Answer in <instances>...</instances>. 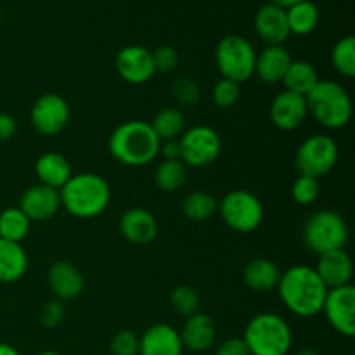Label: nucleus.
Here are the masks:
<instances>
[{"label": "nucleus", "mask_w": 355, "mask_h": 355, "mask_svg": "<svg viewBox=\"0 0 355 355\" xmlns=\"http://www.w3.org/2000/svg\"><path fill=\"white\" fill-rule=\"evenodd\" d=\"M277 293L291 314L298 318H314L321 314L328 288L314 267L293 266L286 272H281Z\"/></svg>", "instance_id": "obj_1"}, {"label": "nucleus", "mask_w": 355, "mask_h": 355, "mask_svg": "<svg viewBox=\"0 0 355 355\" xmlns=\"http://www.w3.org/2000/svg\"><path fill=\"white\" fill-rule=\"evenodd\" d=\"M107 148L111 156L121 165L144 166L158 156L159 139L148 121L130 120L114 128Z\"/></svg>", "instance_id": "obj_2"}, {"label": "nucleus", "mask_w": 355, "mask_h": 355, "mask_svg": "<svg viewBox=\"0 0 355 355\" xmlns=\"http://www.w3.org/2000/svg\"><path fill=\"white\" fill-rule=\"evenodd\" d=\"M61 207L76 218L99 217L111 200L110 184L104 177L92 172L71 175L59 189Z\"/></svg>", "instance_id": "obj_3"}, {"label": "nucleus", "mask_w": 355, "mask_h": 355, "mask_svg": "<svg viewBox=\"0 0 355 355\" xmlns=\"http://www.w3.org/2000/svg\"><path fill=\"white\" fill-rule=\"evenodd\" d=\"M307 111L321 127L338 130L352 118V101L349 92L333 80H319L318 85L305 96Z\"/></svg>", "instance_id": "obj_4"}, {"label": "nucleus", "mask_w": 355, "mask_h": 355, "mask_svg": "<svg viewBox=\"0 0 355 355\" xmlns=\"http://www.w3.org/2000/svg\"><path fill=\"white\" fill-rule=\"evenodd\" d=\"M243 340L252 355H288L293 345V333L279 314L262 312L250 319Z\"/></svg>", "instance_id": "obj_5"}, {"label": "nucleus", "mask_w": 355, "mask_h": 355, "mask_svg": "<svg viewBox=\"0 0 355 355\" xmlns=\"http://www.w3.org/2000/svg\"><path fill=\"white\" fill-rule=\"evenodd\" d=\"M349 241V225L345 218L333 210H319L304 225V243L311 252L322 253L342 250Z\"/></svg>", "instance_id": "obj_6"}, {"label": "nucleus", "mask_w": 355, "mask_h": 355, "mask_svg": "<svg viewBox=\"0 0 355 355\" xmlns=\"http://www.w3.org/2000/svg\"><path fill=\"white\" fill-rule=\"evenodd\" d=\"M215 61L222 78L232 80L241 85L255 75L257 51L252 42L241 35H227L218 42Z\"/></svg>", "instance_id": "obj_7"}, {"label": "nucleus", "mask_w": 355, "mask_h": 355, "mask_svg": "<svg viewBox=\"0 0 355 355\" xmlns=\"http://www.w3.org/2000/svg\"><path fill=\"white\" fill-rule=\"evenodd\" d=\"M222 220L232 231L248 234L260 227L263 220L262 201L246 189L229 191L218 203Z\"/></svg>", "instance_id": "obj_8"}, {"label": "nucleus", "mask_w": 355, "mask_h": 355, "mask_svg": "<svg viewBox=\"0 0 355 355\" xmlns=\"http://www.w3.org/2000/svg\"><path fill=\"white\" fill-rule=\"evenodd\" d=\"M338 162V144L326 134H315L305 139L295 153L298 175L319 179L328 175Z\"/></svg>", "instance_id": "obj_9"}, {"label": "nucleus", "mask_w": 355, "mask_h": 355, "mask_svg": "<svg viewBox=\"0 0 355 355\" xmlns=\"http://www.w3.org/2000/svg\"><path fill=\"white\" fill-rule=\"evenodd\" d=\"M180 144V159L184 165L191 168H203L217 162L220 156L222 142L217 130L207 125H196L179 137Z\"/></svg>", "instance_id": "obj_10"}, {"label": "nucleus", "mask_w": 355, "mask_h": 355, "mask_svg": "<svg viewBox=\"0 0 355 355\" xmlns=\"http://www.w3.org/2000/svg\"><path fill=\"white\" fill-rule=\"evenodd\" d=\"M31 127L44 137H54L69 121V104L59 94H44L33 103L30 111Z\"/></svg>", "instance_id": "obj_11"}, {"label": "nucleus", "mask_w": 355, "mask_h": 355, "mask_svg": "<svg viewBox=\"0 0 355 355\" xmlns=\"http://www.w3.org/2000/svg\"><path fill=\"white\" fill-rule=\"evenodd\" d=\"M331 328L342 336H355V288L354 284L328 290L322 311Z\"/></svg>", "instance_id": "obj_12"}, {"label": "nucleus", "mask_w": 355, "mask_h": 355, "mask_svg": "<svg viewBox=\"0 0 355 355\" xmlns=\"http://www.w3.org/2000/svg\"><path fill=\"white\" fill-rule=\"evenodd\" d=\"M118 75L132 85H142L155 76L153 54L142 45H127L121 49L114 59Z\"/></svg>", "instance_id": "obj_13"}, {"label": "nucleus", "mask_w": 355, "mask_h": 355, "mask_svg": "<svg viewBox=\"0 0 355 355\" xmlns=\"http://www.w3.org/2000/svg\"><path fill=\"white\" fill-rule=\"evenodd\" d=\"M59 208H61V196L54 187L35 184L21 194L19 210L30 218V222L51 220Z\"/></svg>", "instance_id": "obj_14"}, {"label": "nucleus", "mask_w": 355, "mask_h": 355, "mask_svg": "<svg viewBox=\"0 0 355 355\" xmlns=\"http://www.w3.org/2000/svg\"><path fill=\"white\" fill-rule=\"evenodd\" d=\"M309 114L307 111V101L304 96L290 92V90H283L277 94L270 103L269 116L274 127L279 130L291 132L295 128L300 127L304 123L305 116Z\"/></svg>", "instance_id": "obj_15"}, {"label": "nucleus", "mask_w": 355, "mask_h": 355, "mask_svg": "<svg viewBox=\"0 0 355 355\" xmlns=\"http://www.w3.org/2000/svg\"><path fill=\"white\" fill-rule=\"evenodd\" d=\"M255 33L266 45H284L290 38V26H288L286 9L277 7L274 3H263L255 14Z\"/></svg>", "instance_id": "obj_16"}, {"label": "nucleus", "mask_w": 355, "mask_h": 355, "mask_svg": "<svg viewBox=\"0 0 355 355\" xmlns=\"http://www.w3.org/2000/svg\"><path fill=\"white\" fill-rule=\"evenodd\" d=\"M179 331L166 322L153 324L139 338V355H182Z\"/></svg>", "instance_id": "obj_17"}, {"label": "nucleus", "mask_w": 355, "mask_h": 355, "mask_svg": "<svg viewBox=\"0 0 355 355\" xmlns=\"http://www.w3.org/2000/svg\"><path fill=\"white\" fill-rule=\"evenodd\" d=\"M314 269L328 290L352 284L354 263L343 248L319 255V262Z\"/></svg>", "instance_id": "obj_18"}, {"label": "nucleus", "mask_w": 355, "mask_h": 355, "mask_svg": "<svg viewBox=\"0 0 355 355\" xmlns=\"http://www.w3.org/2000/svg\"><path fill=\"white\" fill-rule=\"evenodd\" d=\"M49 286L55 298L61 302L73 300L78 297L85 288V279L83 274L76 266H73L68 260H58L51 266L47 272Z\"/></svg>", "instance_id": "obj_19"}, {"label": "nucleus", "mask_w": 355, "mask_h": 355, "mask_svg": "<svg viewBox=\"0 0 355 355\" xmlns=\"http://www.w3.org/2000/svg\"><path fill=\"white\" fill-rule=\"evenodd\" d=\"M120 232L134 245H148L158 236V222L146 208H128L120 218Z\"/></svg>", "instance_id": "obj_20"}, {"label": "nucleus", "mask_w": 355, "mask_h": 355, "mask_svg": "<svg viewBox=\"0 0 355 355\" xmlns=\"http://www.w3.org/2000/svg\"><path fill=\"white\" fill-rule=\"evenodd\" d=\"M179 335L184 349L191 350V352H205V350L211 349L217 340V326L210 315L196 312L187 318Z\"/></svg>", "instance_id": "obj_21"}, {"label": "nucleus", "mask_w": 355, "mask_h": 355, "mask_svg": "<svg viewBox=\"0 0 355 355\" xmlns=\"http://www.w3.org/2000/svg\"><path fill=\"white\" fill-rule=\"evenodd\" d=\"M291 54L284 45H266V49L257 54L255 75L267 85L283 82L288 68L291 64Z\"/></svg>", "instance_id": "obj_22"}, {"label": "nucleus", "mask_w": 355, "mask_h": 355, "mask_svg": "<svg viewBox=\"0 0 355 355\" xmlns=\"http://www.w3.org/2000/svg\"><path fill=\"white\" fill-rule=\"evenodd\" d=\"M281 279V270L272 260L269 259H253L246 263L243 270V281L246 286L257 293H269L277 288Z\"/></svg>", "instance_id": "obj_23"}, {"label": "nucleus", "mask_w": 355, "mask_h": 355, "mask_svg": "<svg viewBox=\"0 0 355 355\" xmlns=\"http://www.w3.org/2000/svg\"><path fill=\"white\" fill-rule=\"evenodd\" d=\"M35 173L38 177V184L61 189L69 179H71V165L68 159L59 153H45L37 159Z\"/></svg>", "instance_id": "obj_24"}, {"label": "nucleus", "mask_w": 355, "mask_h": 355, "mask_svg": "<svg viewBox=\"0 0 355 355\" xmlns=\"http://www.w3.org/2000/svg\"><path fill=\"white\" fill-rule=\"evenodd\" d=\"M26 270L28 255L23 246L0 238V283H16Z\"/></svg>", "instance_id": "obj_25"}, {"label": "nucleus", "mask_w": 355, "mask_h": 355, "mask_svg": "<svg viewBox=\"0 0 355 355\" xmlns=\"http://www.w3.org/2000/svg\"><path fill=\"white\" fill-rule=\"evenodd\" d=\"M318 69L314 64L309 61H291L290 68H288L286 75L283 78L284 90L298 94V96H307L312 89L319 83Z\"/></svg>", "instance_id": "obj_26"}, {"label": "nucleus", "mask_w": 355, "mask_h": 355, "mask_svg": "<svg viewBox=\"0 0 355 355\" xmlns=\"http://www.w3.org/2000/svg\"><path fill=\"white\" fill-rule=\"evenodd\" d=\"M286 17L291 35L307 37V35H311L318 28L319 9L311 0H302V2L288 7Z\"/></svg>", "instance_id": "obj_27"}, {"label": "nucleus", "mask_w": 355, "mask_h": 355, "mask_svg": "<svg viewBox=\"0 0 355 355\" xmlns=\"http://www.w3.org/2000/svg\"><path fill=\"white\" fill-rule=\"evenodd\" d=\"M149 125H151L153 132L159 139V142L170 141V139H179L184 134V130H186V116L180 110L170 106L158 111Z\"/></svg>", "instance_id": "obj_28"}, {"label": "nucleus", "mask_w": 355, "mask_h": 355, "mask_svg": "<svg viewBox=\"0 0 355 355\" xmlns=\"http://www.w3.org/2000/svg\"><path fill=\"white\" fill-rule=\"evenodd\" d=\"M155 184L163 193H175L186 184L187 166L182 159H163L155 170Z\"/></svg>", "instance_id": "obj_29"}, {"label": "nucleus", "mask_w": 355, "mask_h": 355, "mask_svg": "<svg viewBox=\"0 0 355 355\" xmlns=\"http://www.w3.org/2000/svg\"><path fill=\"white\" fill-rule=\"evenodd\" d=\"M218 211V201L207 191H194L182 201V214L191 222H207Z\"/></svg>", "instance_id": "obj_30"}, {"label": "nucleus", "mask_w": 355, "mask_h": 355, "mask_svg": "<svg viewBox=\"0 0 355 355\" xmlns=\"http://www.w3.org/2000/svg\"><path fill=\"white\" fill-rule=\"evenodd\" d=\"M30 218L19 210V207H10L0 211V238L12 243H21L30 232Z\"/></svg>", "instance_id": "obj_31"}, {"label": "nucleus", "mask_w": 355, "mask_h": 355, "mask_svg": "<svg viewBox=\"0 0 355 355\" xmlns=\"http://www.w3.org/2000/svg\"><path fill=\"white\" fill-rule=\"evenodd\" d=\"M331 64L336 71L347 78L355 76V38L352 35L343 37L333 45Z\"/></svg>", "instance_id": "obj_32"}, {"label": "nucleus", "mask_w": 355, "mask_h": 355, "mask_svg": "<svg viewBox=\"0 0 355 355\" xmlns=\"http://www.w3.org/2000/svg\"><path fill=\"white\" fill-rule=\"evenodd\" d=\"M170 305L179 315L189 318V315L196 314L200 309V295L189 284H180V286L173 288L170 293Z\"/></svg>", "instance_id": "obj_33"}, {"label": "nucleus", "mask_w": 355, "mask_h": 355, "mask_svg": "<svg viewBox=\"0 0 355 355\" xmlns=\"http://www.w3.org/2000/svg\"><path fill=\"white\" fill-rule=\"evenodd\" d=\"M241 97V85L232 80L220 78L211 89V101L220 110H229L234 106Z\"/></svg>", "instance_id": "obj_34"}, {"label": "nucleus", "mask_w": 355, "mask_h": 355, "mask_svg": "<svg viewBox=\"0 0 355 355\" xmlns=\"http://www.w3.org/2000/svg\"><path fill=\"white\" fill-rule=\"evenodd\" d=\"M172 96L180 106L191 107L200 103L201 90L200 85L193 78H189V76H179L172 83Z\"/></svg>", "instance_id": "obj_35"}, {"label": "nucleus", "mask_w": 355, "mask_h": 355, "mask_svg": "<svg viewBox=\"0 0 355 355\" xmlns=\"http://www.w3.org/2000/svg\"><path fill=\"white\" fill-rule=\"evenodd\" d=\"M319 180L312 179V177H305V175H298L295 179L293 186H291V198L297 205H312L315 200L319 198Z\"/></svg>", "instance_id": "obj_36"}, {"label": "nucleus", "mask_w": 355, "mask_h": 355, "mask_svg": "<svg viewBox=\"0 0 355 355\" xmlns=\"http://www.w3.org/2000/svg\"><path fill=\"white\" fill-rule=\"evenodd\" d=\"M111 355H139V336L134 331L121 329L111 338Z\"/></svg>", "instance_id": "obj_37"}, {"label": "nucleus", "mask_w": 355, "mask_h": 355, "mask_svg": "<svg viewBox=\"0 0 355 355\" xmlns=\"http://www.w3.org/2000/svg\"><path fill=\"white\" fill-rule=\"evenodd\" d=\"M153 64H155L156 73H172L179 64V54L170 45H162V47L151 51Z\"/></svg>", "instance_id": "obj_38"}, {"label": "nucleus", "mask_w": 355, "mask_h": 355, "mask_svg": "<svg viewBox=\"0 0 355 355\" xmlns=\"http://www.w3.org/2000/svg\"><path fill=\"white\" fill-rule=\"evenodd\" d=\"M64 304L55 298V300H49L44 304V307H42L40 311V322L49 329L58 328V326L64 321Z\"/></svg>", "instance_id": "obj_39"}, {"label": "nucleus", "mask_w": 355, "mask_h": 355, "mask_svg": "<svg viewBox=\"0 0 355 355\" xmlns=\"http://www.w3.org/2000/svg\"><path fill=\"white\" fill-rule=\"evenodd\" d=\"M215 355H252L243 338H227L217 347Z\"/></svg>", "instance_id": "obj_40"}, {"label": "nucleus", "mask_w": 355, "mask_h": 355, "mask_svg": "<svg viewBox=\"0 0 355 355\" xmlns=\"http://www.w3.org/2000/svg\"><path fill=\"white\" fill-rule=\"evenodd\" d=\"M17 123L10 114L0 113V142H7L16 135Z\"/></svg>", "instance_id": "obj_41"}, {"label": "nucleus", "mask_w": 355, "mask_h": 355, "mask_svg": "<svg viewBox=\"0 0 355 355\" xmlns=\"http://www.w3.org/2000/svg\"><path fill=\"white\" fill-rule=\"evenodd\" d=\"M163 159H180V144L179 139H170V141L159 142V153Z\"/></svg>", "instance_id": "obj_42"}, {"label": "nucleus", "mask_w": 355, "mask_h": 355, "mask_svg": "<svg viewBox=\"0 0 355 355\" xmlns=\"http://www.w3.org/2000/svg\"><path fill=\"white\" fill-rule=\"evenodd\" d=\"M269 3H274L277 7H283V9H288V7L295 6V3L302 2V0H267Z\"/></svg>", "instance_id": "obj_43"}, {"label": "nucleus", "mask_w": 355, "mask_h": 355, "mask_svg": "<svg viewBox=\"0 0 355 355\" xmlns=\"http://www.w3.org/2000/svg\"><path fill=\"white\" fill-rule=\"evenodd\" d=\"M0 355H19V352L9 343H0Z\"/></svg>", "instance_id": "obj_44"}, {"label": "nucleus", "mask_w": 355, "mask_h": 355, "mask_svg": "<svg viewBox=\"0 0 355 355\" xmlns=\"http://www.w3.org/2000/svg\"><path fill=\"white\" fill-rule=\"evenodd\" d=\"M295 355H319V352H315V350H312V349H304V350H300V352H297Z\"/></svg>", "instance_id": "obj_45"}, {"label": "nucleus", "mask_w": 355, "mask_h": 355, "mask_svg": "<svg viewBox=\"0 0 355 355\" xmlns=\"http://www.w3.org/2000/svg\"><path fill=\"white\" fill-rule=\"evenodd\" d=\"M38 355H61V354L55 352V350H44V352H40Z\"/></svg>", "instance_id": "obj_46"}, {"label": "nucleus", "mask_w": 355, "mask_h": 355, "mask_svg": "<svg viewBox=\"0 0 355 355\" xmlns=\"http://www.w3.org/2000/svg\"><path fill=\"white\" fill-rule=\"evenodd\" d=\"M0 23H2V9H0Z\"/></svg>", "instance_id": "obj_47"}]
</instances>
